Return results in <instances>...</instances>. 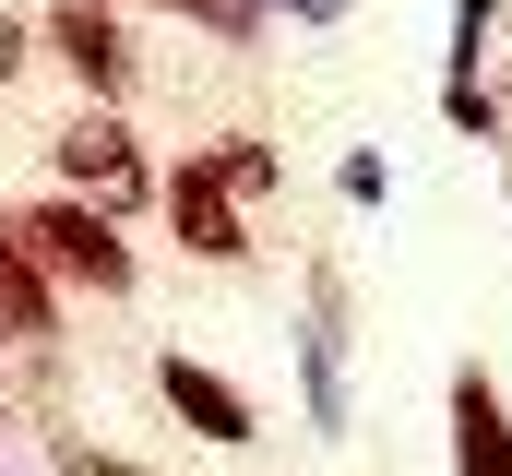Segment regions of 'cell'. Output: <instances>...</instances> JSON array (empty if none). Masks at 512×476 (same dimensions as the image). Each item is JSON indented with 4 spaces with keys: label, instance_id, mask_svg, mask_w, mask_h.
I'll list each match as a JSON object with an SVG mask.
<instances>
[{
    "label": "cell",
    "instance_id": "cell-2",
    "mask_svg": "<svg viewBox=\"0 0 512 476\" xmlns=\"http://www.w3.org/2000/svg\"><path fill=\"white\" fill-rule=\"evenodd\" d=\"M167 227H179L191 262H251V215H239V191H227L215 155H191V167L167 179Z\"/></svg>",
    "mask_w": 512,
    "mask_h": 476
},
{
    "label": "cell",
    "instance_id": "cell-8",
    "mask_svg": "<svg viewBox=\"0 0 512 476\" xmlns=\"http://www.w3.org/2000/svg\"><path fill=\"white\" fill-rule=\"evenodd\" d=\"M215 167H227V191H239V203L286 179V167H274V143H251V131H239V143H215Z\"/></svg>",
    "mask_w": 512,
    "mask_h": 476
},
{
    "label": "cell",
    "instance_id": "cell-11",
    "mask_svg": "<svg viewBox=\"0 0 512 476\" xmlns=\"http://www.w3.org/2000/svg\"><path fill=\"white\" fill-rule=\"evenodd\" d=\"M24 60H36V48H24V24H12V12H0V84H12V72H24Z\"/></svg>",
    "mask_w": 512,
    "mask_h": 476
},
{
    "label": "cell",
    "instance_id": "cell-12",
    "mask_svg": "<svg viewBox=\"0 0 512 476\" xmlns=\"http://www.w3.org/2000/svg\"><path fill=\"white\" fill-rule=\"evenodd\" d=\"M286 12H310V24H334V12H346V0H286Z\"/></svg>",
    "mask_w": 512,
    "mask_h": 476
},
{
    "label": "cell",
    "instance_id": "cell-1",
    "mask_svg": "<svg viewBox=\"0 0 512 476\" xmlns=\"http://www.w3.org/2000/svg\"><path fill=\"white\" fill-rule=\"evenodd\" d=\"M24 250L48 262V286H96V298H131V238L108 203H84V191H60V203H36V215H12Z\"/></svg>",
    "mask_w": 512,
    "mask_h": 476
},
{
    "label": "cell",
    "instance_id": "cell-10",
    "mask_svg": "<svg viewBox=\"0 0 512 476\" xmlns=\"http://www.w3.org/2000/svg\"><path fill=\"white\" fill-rule=\"evenodd\" d=\"M441 108H453V131H477V143H489V131H501V96H477V72H465V84H453V96H441Z\"/></svg>",
    "mask_w": 512,
    "mask_h": 476
},
{
    "label": "cell",
    "instance_id": "cell-5",
    "mask_svg": "<svg viewBox=\"0 0 512 476\" xmlns=\"http://www.w3.org/2000/svg\"><path fill=\"white\" fill-rule=\"evenodd\" d=\"M155 381H167V405H179V429L191 441H215V453H239L262 417H251V393L227 381V369H203V357H155Z\"/></svg>",
    "mask_w": 512,
    "mask_h": 476
},
{
    "label": "cell",
    "instance_id": "cell-9",
    "mask_svg": "<svg viewBox=\"0 0 512 476\" xmlns=\"http://www.w3.org/2000/svg\"><path fill=\"white\" fill-rule=\"evenodd\" d=\"M167 12H191V24H215V36H262V0H167Z\"/></svg>",
    "mask_w": 512,
    "mask_h": 476
},
{
    "label": "cell",
    "instance_id": "cell-3",
    "mask_svg": "<svg viewBox=\"0 0 512 476\" xmlns=\"http://www.w3.org/2000/svg\"><path fill=\"white\" fill-rule=\"evenodd\" d=\"M48 155H60V179H72L84 203H108V215H131V203H143V155H131V131H120L108 108H84Z\"/></svg>",
    "mask_w": 512,
    "mask_h": 476
},
{
    "label": "cell",
    "instance_id": "cell-6",
    "mask_svg": "<svg viewBox=\"0 0 512 476\" xmlns=\"http://www.w3.org/2000/svg\"><path fill=\"white\" fill-rule=\"evenodd\" d=\"M60 334V298H48V262L24 250V227L0 215V346H48Z\"/></svg>",
    "mask_w": 512,
    "mask_h": 476
},
{
    "label": "cell",
    "instance_id": "cell-7",
    "mask_svg": "<svg viewBox=\"0 0 512 476\" xmlns=\"http://www.w3.org/2000/svg\"><path fill=\"white\" fill-rule=\"evenodd\" d=\"M453 465L465 476H512V417H501V381L489 369L453 381Z\"/></svg>",
    "mask_w": 512,
    "mask_h": 476
},
{
    "label": "cell",
    "instance_id": "cell-4",
    "mask_svg": "<svg viewBox=\"0 0 512 476\" xmlns=\"http://www.w3.org/2000/svg\"><path fill=\"white\" fill-rule=\"evenodd\" d=\"M48 48L72 60V84H84L96 108H108V96L131 84V24L108 12V0H60V12H48Z\"/></svg>",
    "mask_w": 512,
    "mask_h": 476
}]
</instances>
